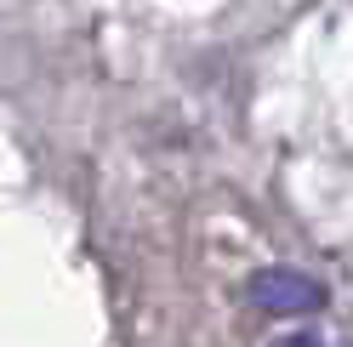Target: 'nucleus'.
I'll return each instance as SVG.
<instances>
[{"label": "nucleus", "mask_w": 353, "mask_h": 347, "mask_svg": "<svg viewBox=\"0 0 353 347\" xmlns=\"http://www.w3.org/2000/svg\"><path fill=\"white\" fill-rule=\"evenodd\" d=\"M274 347H319V336L314 330H291V336H279Z\"/></svg>", "instance_id": "f03ea898"}, {"label": "nucleus", "mask_w": 353, "mask_h": 347, "mask_svg": "<svg viewBox=\"0 0 353 347\" xmlns=\"http://www.w3.org/2000/svg\"><path fill=\"white\" fill-rule=\"evenodd\" d=\"M245 296H251V308L274 313V319H302V313L325 308V285L307 279L302 268H262V273H251Z\"/></svg>", "instance_id": "f257e3e1"}]
</instances>
